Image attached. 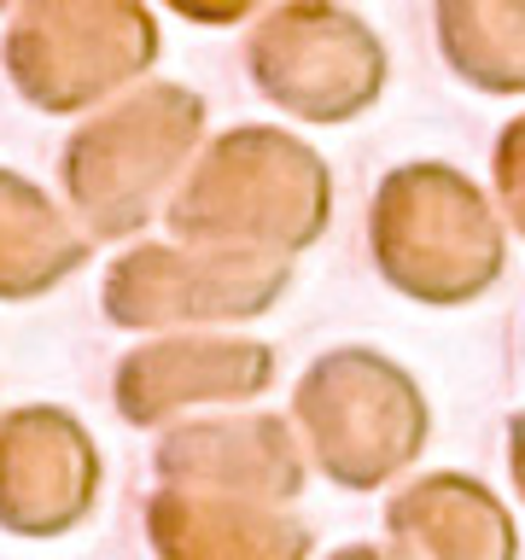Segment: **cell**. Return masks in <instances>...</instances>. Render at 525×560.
I'll return each mask as SVG.
<instances>
[{
    "mask_svg": "<svg viewBox=\"0 0 525 560\" xmlns=\"http://www.w3.org/2000/svg\"><path fill=\"white\" fill-rule=\"evenodd\" d=\"M175 245L298 257L332 222L327 158L275 122H240L205 140L164 210Z\"/></svg>",
    "mask_w": 525,
    "mask_h": 560,
    "instance_id": "1",
    "label": "cell"
},
{
    "mask_svg": "<svg viewBox=\"0 0 525 560\" xmlns=\"http://www.w3.org/2000/svg\"><path fill=\"white\" fill-rule=\"evenodd\" d=\"M368 257L397 298L455 310L502 280L508 228L472 175L438 158H415L385 170L368 199Z\"/></svg>",
    "mask_w": 525,
    "mask_h": 560,
    "instance_id": "2",
    "label": "cell"
},
{
    "mask_svg": "<svg viewBox=\"0 0 525 560\" xmlns=\"http://www.w3.org/2000/svg\"><path fill=\"white\" fill-rule=\"evenodd\" d=\"M205 147V100L182 82H140L88 112L59 152V182L88 240H135L164 217Z\"/></svg>",
    "mask_w": 525,
    "mask_h": 560,
    "instance_id": "3",
    "label": "cell"
},
{
    "mask_svg": "<svg viewBox=\"0 0 525 560\" xmlns=\"http://www.w3.org/2000/svg\"><path fill=\"white\" fill-rule=\"evenodd\" d=\"M292 432L327 485L368 497L420 462L432 438V402L397 357L374 345H339L298 374Z\"/></svg>",
    "mask_w": 525,
    "mask_h": 560,
    "instance_id": "4",
    "label": "cell"
},
{
    "mask_svg": "<svg viewBox=\"0 0 525 560\" xmlns=\"http://www.w3.org/2000/svg\"><path fill=\"white\" fill-rule=\"evenodd\" d=\"M0 52L35 112L77 117L140 88L158 59V18L135 0H42L12 12Z\"/></svg>",
    "mask_w": 525,
    "mask_h": 560,
    "instance_id": "5",
    "label": "cell"
},
{
    "mask_svg": "<svg viewBox=\"0 0 525 560\" xmlns=\"http://www.w3.org/2000/svg\"><path fill=\"white\" fill-rule=\"evenodd\" d=\"M292 287L287 257L135 240L100 280V310L122 332H217L269 315Z\"/></svg>",
    "mask_w": 525,
    "mask_h": 560,
    "instance_id": "6",
    "label": "cell"
},
{
    "mask_svg": "<svg viewBox=\"0 0 525 560\" xmlns=\"http://www.w3.org/2000/svg\"><path fill=\"white\" fill-rule=\"evenodd\" d=\"M245 77L298 122L339 129L385 94V42L350 7H257L245 24Z\"/></svg>",
    "mask_w": 525,
    "mask_h": 560,
    "instance_id": "7",
    "label": "cell"
},
{
    "mask_svg": "<svg viewBox=\"0 0 525 560\" xmlns=\"http://www.w3.org/2000/svg\"><path fill=\"white\" fill-rule=\"evenodd\" d=\"M275 350L240 332H170L122 350L112 368V402L129 427H175L192 409H240L269 392Z\"/></svg>",
    "mask_w": 525,
    "mask_h": 560,
    "instance_id": "8",
    "label": "cell"
},
{
    "mask_svg": "<svg viewBox=\"0 0 525 560\" xmlns=\"http://www.w3.org/2000/svg\"><path fill=\"white\" fill-rule=\"evenodd\" d=\"M100 502V450L59 402L0 415V532L65 537Z\"/></svg>",
    "mask_w": 525,
    "mask_h": 560,
    "instance_id": "9",
    "label": "cell"
},
{
    "mask_svg": "<svg viewBox=\"0 0 525 560\" xmlns=\"http://www.w3.org/2000/svg\"><path fill=\"white\" fill-rule=\"evenodd\" d=\"M152 472L164 490H205V497H240L292 508L304 497L310 462L298 450V432L280 415H205L175 420L158 432Z\"/></svg>",
    "mask_w": 525,
    "mask_h": 560,
    "instance_id": "10",
    "label": "cell"
},
{
    "mask_svg": "<svg viewBox=\"0 0 525 560\" xmlns=\"http://www.w3.org/2000/svg\"><path fill=\"white\" fill-rule=\"evenodd\" d=\"M385 537L402 560H520L508 502L472 472H420L385 502Z\"/></svg>",
    "mask_w": 525,
    "mask_h": 560,
    "instance_id": "11",
    "label": "cell"
},
{
    "mask_svg": "<svg viewBox=\"0 0 525 560\" xmlns=\"http://www.w3.org/2000/svg\"><path fill=\"white\" fill-rule=\"evenodd\" d=\"M147 542L158 560H310L315 532L292 508L158 485L147 497Z\"/></svg>",
    "mask_w": 525,
    "mask_h": 560,
    "instance_id": "12",
    "label": "cell"
},
{
    "mask_svg": "<svg viewBox=\"0 0 525 560\" xmlns=\"http://www.w3.org/2000/svg\"><path fill=\"white\" fill-rule=\"evenodd\" d=\"M88 234L18 170H0V304L47 298L88 262Z\"/></svg>",
    "mask_w": 525,
    "mask_h": 560,
    "instance_id": "13",
    "label": "cell"
},
{
    "mask_svg": "<svg viewBox=\"0 0 525 560\" xmlns=\"http://www.w3.org/2000/svg\"><path fill=\"white\" fill-rule=\"evenodd\" d=\"M432 35L450 77L479 94L525 100V0H438Z\"/></svg>",
    "mask_w": 525,
    "mask_h": 560,
    "instance_id": "14",
    "label": "cell"
},
{
    "mask_svg": "<svg viewBox=\"0 0 525 560\" xmlns=\"http://www.w3.org/2000/svg\"><path fill=\"white\" fill-rule=\"evenodd\" d=\"M490 182H497V217L525 240V112L502 122L497 147H490Z\"/></svg>",
    "mask_w": 525,
    "mask_h": 560,
    "instance_id": "15",
    "label": "cell"
},
{
    "mask_svg": "<svg viewBox=\"0 0 525 560\" xmlns=\"http://www.w3.org/2000/svg\"><path fill=\"white\" fill-rule=\"evenodd\" d=\"M508 479H514L520 502H525V409L508 415Z\"/></svg>",
    "mask_w": 525,
    "mask_h": 560,
    "instance_id": "16",
    "label": "cell"
},
{
    "mask_svg": "<svg viewBox=\"0 0 525 560\" xmlns=\"http://www.w3.org/2000/svg\"><path fill=\"white\" fill-rule=\"evenodd\" d=\"M182 18H192V24H240L245 12H257V7H175Z\"/></svg>",
    "mask_w": 525,
    "mask_h": 560,
    "instance_id": "17",
    "label": "cell"
},
{
    "mask_svg": "<svg viewBox=\"0 0 525 560\" xmlns=\"http://www.w3.org/2000/svg\"><path fill=\"white\" fill-rule=\"evenodd\" d=\"M327 560H402L392 542H345V549H332Z\"/></svg>",
    "mask_w": 525,
    "mask_h": 560,
    "instance_id": "18",
    "label": "cell"
}]
</instances>
